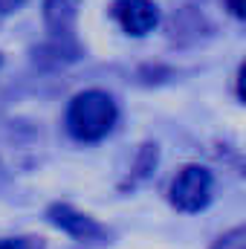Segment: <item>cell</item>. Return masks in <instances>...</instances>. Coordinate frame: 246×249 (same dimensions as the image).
<instances>
[{
	"mask_svg": "<svg viewBox=\"0 0 246 249\" xmlns=\"http://www.w3.org/2000/svg\"><path fill=\"white\" fill-rule=\"evenodd\" d=\"M211 249H246V226H238V229L226 232L223 238H217V244Z\"/></svg>",
	"mask_w": 246,
	"mask_h": 249,
	"instance_id": "obj_6",
	"label": "cell"
},
{
	"mask_svg": "<svg viewBox=\"0 0 246 249\" xmlns=\"http://www.w3.org/2000/svg\"><path fill=\"white\" fill-rule=\"evenodd\" d=\"M78 0H47V23L53 32H67L75 20Z\"/></svg>",
	"mask_w": 246,
	"mask_h": 249,
	"instance_id": "obj_5",
	"label": "cell"
},
{
	"mask_svg": "<svg viewBox=\"0 0 246 249\" xmlns=\"http://www.w3.org/2000/svg\"><path fill=\"white\" fill-rule=\"evenodd\" d=\"M110 12L127 35H148L159 20V9L154 0H116Z\"/></svg>",
	"mask_w": 246,
	"mask_h": 249,
	"instance_id": "obj_3",
	"label": "cell"
},
{
	"mask_svg": "<svg viewBox=\"0 0 246 249\" xmlns=\"http://www.w3.org/2000/svg\"><path fill=\"white\" fill-rule=\"evenodd\" d=\"M50 220H53L58 229H64L67 235L78 238V241H93V238H102V235H105V229H102L90 214H81V212H75V209L67 206V203L50 206Z\"/></svg>",
	"mask_w": 246,
	"mask_h": 249,
	"instance_id": "obj_4",
	"label": "cell"
},
{
	"mask_svg": "<svg viewBox=\"0 0 246 249\" xmlns=\"http://www.w3.org/2000/svg\"><path fill=\"white\" fill-rule=\"evenodd\" d=\"M238 96L246 102V61L241 64V70H238Z\"/></svg>",
	"mask_w": 246,
	"mask_h": 249,
	"instance_id": "obj_9",
	"label": "cell"
},
{
	"mask_svg": "<svg viewBox=\"0 0 246 249\" xmlns=\"http://www.w3.org/2000/svg\"><path fill=\"white\" fill-rule=\"evenodd\" d=\"M226 6L238 20H246V0H226Z\"/></svg>",
	"mask_w": 246,
	"mask_h": 249,
	"instance_id": "obj_8",
	"label": "cell"
},
{
	"mask_svg": "<svg viewBox=\"0 0 246 249\" xmlns=\"http://www.w3.org/2000/svg\"><path fill=\"white\" fill-rule=\"evenodd\" d=\"M116 119H119V107L105 90L78 93L67 110V127L81 142H96V139L107 136L113 130Z\"/></svg>",
	"mask_w": 246,
	"mask_h": 249,
	"instance_id": "obj_1",
	"label": "cell"
},
{
	"mask_svg": "<svg viewBox=\"0 0 246 249\" xmlns=\"http://www.w3.org/2000/svg\"><path fill=\"white\" fill-rule=\"evenodd\" d=\"M0 249H44V244L35 238H6L0 241Z\"/></svg>",
	"mask_w": 246,
	"mask_h": 249,
	"instance_id": "obj_7",
	"label": "cell"
},
{
	"mask_svg": "<svg viewBox=\"0 0 246 249\" xmlns=\"http://www.w3.org/2000/svg\"><path fill=\"white\" fill-rule=\"evenodd\" d=\"M211 174L203 165H185L168 186V200L180 212H200L211 200Z\"/></svg>",
	"mask_w": 246,
	"mask_h": 249,
	"instance_id": "obj_2",
	"label": "cell"
}]
</instances>
